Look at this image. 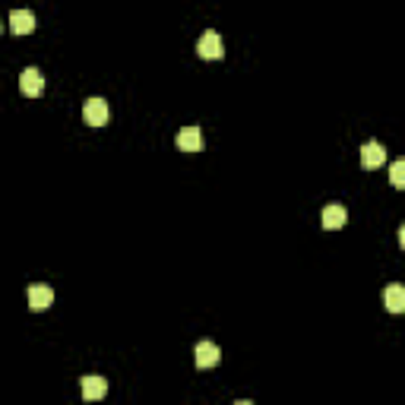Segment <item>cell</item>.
I'll list each match as a JSON object with an SVG mask.
<instances>
[{
	"label": "cell",
	"mask_w": 405,
	"mask_h": 405,
	"mask_svg": "<svg viewBox=\"0 0 405 405\" xmlns=\"http://www.w3.org/2000/svg\"><path fill=\"white\" fill-rule=\"evenodd\" d=\"M389 181H393V187H405V162L402 158L389 165Z\"/></svg>",
	"instance_id": "12"
},
{
	"label": "cell",
	"mask_w": 405,
	"mask_h": 405,
	"mask_svg": "<svg viewBox=\"0 0 405 405\" xmlns=\"http://www.w3.org/2000/svg\"><path fill=\"white\" fill-rule=\"evenodd\" d=\"M42 89H45L42 73H38L35 66H25L23 73H19V92L29 95V99H35V95H42Z\"/></svg>",
	"instance_id": "4"
},
{
	"label": "cell",
	"mask_w": 405,
	"mask_h": 405,
	"mask_svg": "<svg viewBox=\"0 0 405 405\" xmlns=\"http://www.w3.org/2000/svg\"><path fill=\"white\" fill-rule=\"evenodd\" d=\"M177 149L181 152H199L203 149V130L199 127H184L177 133Z\"/></svg>",
	"instance_id": "6"
},
{
	"label": "cell",
	"mask_w": 405,
	"mask_h": 405,
	"mask_svg": "<svg viewBox=\"0 0 405 405\" xmlns=\"http://www.w3.org/2000/svg\"><path fill=\"white\" fill-rule=\"evenodd\" d=\"M383 162H386V149H383L377 140L371 143H364V149H361V165L367 168V171H373V168H380Z\"/></svg>",
	"instance_id": "5"
},
{
	"label": "cell",
	"mask_w": 405,
	"mask_h": 405,
	"mask_svg": "<svg viewBox=\"0 0 405 405\" xmlns=\"http://www.w3.org/2000/svg\"><path fill=\"white\" fill-rule=\"evenodd\" d=\"M51 304H54L51 285H29V307H32V310H48Z\"/></svg>",
	"instance_id": "7"
},
{
	"label": "cell",
	"mask_w": 405,
	"mask_h": 405,
	"mask_svg": "<svg viewBox=\"0 0 405 405\" xmlns=\"http://www.w3.org/2000/svg\"><path fill=\"white\" fill-rule=\"evenodd\" d=\"M0 29H3V25H0Z\"/></svg>",
	"instance_id": "13"
},
{
	"label": "cell",
	"mask_w": 405,
	"mask_h": 405,
	"mask_svg": "<svg viewBox=\"0 0 405 405\" xmlns=\"http://www.w3.org/2000/svg\"><path fill=\"white\" fill-rule=\"evenodd\" d=\"M197 54L203 60H219L225 54L222 35H219V32H203V35H199V42H197Z\"/></svg>",
	"instance_id": "1"
},
{
	"label": "cell",
	"mask_w": 405,
	"mask_h": 405,
	"mask_svg": "<svg viewBox=\"0 0 405 405\" xmlns=\"http://www.w3.org/2000/svg\"><path fill=\"white\" fill-rule=\"evenodd\" d=\"M386 310L389 314H402L405 310V289L402 285H386Z\"/></svg>",
	"instance_id": "11"
},
{
	"label": "cell",
	"mask_w": 405,
	"mask_h": 405,
	"mask_svg": "<svg viewBox=\"0 0 405 405\" xmlns=\"http://www.w3.org/2000/svg\"><path fill=\"white\" fill-rule=\"evenodd\" d=\"M108 396V380L105 377H83V399L95 402V399Z\"/></svg>",
	"instance_id": "10"
},
{
	"label": "cell",
	"mask_w": 405,
	"mask_h": 405,
	"mask_svg": "<svg viewBox=\"0 0 405 405\" xmlns=\"http://www.w3.org/2000/svg\"><path fill=\"white\" fill-rule=\"evenodd\" d=\"M83 117L89 127H105L108 117H111V111H108V101L105 99H89L83 108Z\"/></svg>",
	"instance_id": "2"
},
{
	"label": "cell",
	"mask_w": 405,
	"mask_h": 405,
	"mask_svg": "<svg viewBox=\"0 0 405 405\" xmlns=\"http://www.w3.org/2000/svg\"><path fill=\"white\" fill-rule=\"evenodd\" d=\"M35 29V16L29 10H13L10 13V32L13 35H29Z\"/></svg>",
	"instance_id": "9"
},
{
	"label": "cell",
	"mask_w": 405,
	"mask_h": 405,
	"mask_svg": "<svg viewBox=\"0 0 405 405\" xmlns=\"http://www.w3.org/2000/svg\"><path fill=\"white\" fill-rule=\"evenodd\" d=\"M345 219H348V212L339 203H330V206L323 209V228H326V232H339L342 225H345Z\"/></svg>",
	"instance_id": "8"
},
{
	"label": "cell",
	"mask_w": 405,
	"mask_h": 405,
	"mask_svg": "<svg viewBox=\"0 0 405 405\" xmlns=\"http://www.w3.org/2000/svg\"><path fill=\"white\" fill-rule=\"evenodd\" d=\"M193 361H197L199 371H209V367H215V364L222 361V352H219V345L215 342H199L197 348H193Z\"/></svg>",
	"instance_id": "3"
}]
</instances>
